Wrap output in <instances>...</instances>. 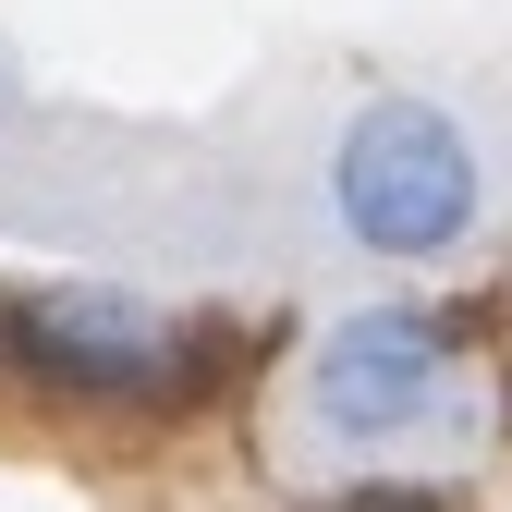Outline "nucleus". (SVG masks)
Segmentation results:
<instances>
[{
    "mask_svg": "<svg viewBox=\"0 0 512 512\" xmlns=\"http://www.w3.org/2000/svg\"><path fill=\"white\" fill-rule=\"evenodd\" d=\"M488 208L476 183V135L439 98H366L330 135V220L354 256H391V269H439Z\"/></svg>",
    "mask_w": 512,
    "mask_h": 512,
    "instance_id": "nucleus-1",
    "label": "nucleus"
},
{
    "mask_svg": "<svg viewBox=\"0 0 512 512\" xmlns=\"http://www.w3.org/2000/svg\"><path fill=\"white\" fill-rule=\"evenodd\" d=\"M0 354H13L37 391L61 403H98V415H171L220 391V342L196 317H159L135 293H13L0 305Z\"/></svg>",
    "mask_w": 512,
    "mask_h": 512,
    "instance_id": "nucleus-2",
    "label": "nucleus"
},
{
    "mask_svg": "<svg viewBox=\"0 0 512 512\" xmlns=\"http://www.w3.org/2000/svg\"><path fill=\"white\" fill-rule=\"evenodd\" d=\"M452 317L439 305H354L330 317V342H317L305 366V403L330 439H354V452H378V439H415L439 403H452Z\"/></svg>",
    "mask_w": 512,
    "mask_h": 512,
    "instance_id": "nucleus-3",
    "label": "nucleus"
},
{
    "mask_svg": "<svg viewBox=\"0 0 512 512\" xmlns=\"http://www.w3.org/2000/svg\"><path fill=\"white\" fill-rule=\"evenodd\" d=\"M317 512H464V500H439V488H342V500H317Z\"/></svg>",
    "mask_w": 512,
    "mask_h": 512,
    "instance_id": "nucleus-4",
    "label": "nucleus"
},
{
    "mask_svg": "<svg viewBox=\"0 0 512 512\" xmlns=\"http://www.w3.org/2000/svg\"><path fill=\"white\" fill-rule=\"evenodd\" d=\"M0 122H13V61H0Z\"/></svg>",
    "mask_w": 512,
    "mask_h": 512,
    "instance_id": "nucleus-5",
    "label": "nucleus"
}]
</instances>
